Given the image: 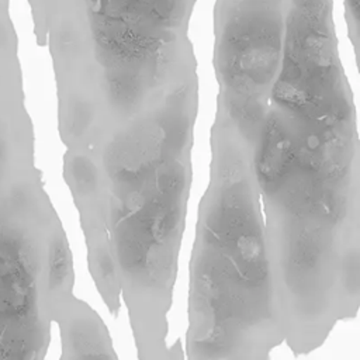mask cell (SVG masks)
<instances>
[{
	"mask_svg": "<svg viewBox=\"0 0 360 360\" xmlns=\"http://www.w3.org/2000/svg\"><path fill=\"white\" fill-rule=\"evenodd\" d=\"M345 17L350 39L357 49L359 42V21H360V0H343Z\"/></svg>",
	"mask_w": 360,
	"mask_h": 360,
	"instance_id": "5",
	"label": "cell"
},
{
	"mask_svg": "<svg viewBox=\"0 0 360 360\" xmlns=\"http://www.w3.org/2000/svg\"><path fill=\"white\" fill-rule=\"evenodd\" d=\"M35 305V281L24 245L0 233V338L22 328Z\"/></svg>",
	"mask_w": 360,
	"mask_h": 360,
	"instance_id": "3",
	"label": "cell"
},
{
	"mask_svg": "<svg viewBox=\"0 0 360 360\" xmlns=\"http://www.w3.org/2000/svg\"><path fill=\"white\" fill-rule=\"evenodd\" d=\"M197 0H48L45 20L60 53L117 83L187 69Z\"/></svg>",
	"mask_w": 360,
	"mask_h": 360,
	"instance_id": "1",
	"label": "cell"
},
{
	"mask_svg": "<svg viewBox=\"0 0 360 360\" xmlns=\"http://www.w3.org/2000/svg\"><path fill=\"white\" fill-rule=\"evenodd\" d=\"M72 276V260L68 245L63 239L53 240L48 257V280L53 290L63 288Z\"/></svg>",
	"mask_w": 360,
	"mask_h": 360,
	"instance_id": "4",
	"label": "cell"
},
{
	"mask_svg": "<svg viewBox=\"0 0 360 360\" xmlns=\"http://www.w3.org/2000/svg\"><path fill=\"white\" fill-rule=\"evenodd\" d=\"M294 0H217L215 62L233 87L262 89L280 66Z\"/></svg>",
	"mask_w": 360,
	"mask_h": 360,
	"instance_id": "2",
	"label": "cell"
}]
</instances>
